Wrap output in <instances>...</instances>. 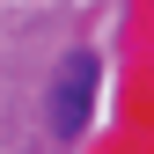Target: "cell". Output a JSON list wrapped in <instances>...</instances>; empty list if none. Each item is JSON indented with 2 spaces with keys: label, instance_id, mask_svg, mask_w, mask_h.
Segmentation results:
<instances>
[{
  "label": "cell",
  "instance_id": "1",
  "mask_svg": "<svg viewBox=\"0 0 154 154\" xmlns=\"http://www.w3.org/2000/svg\"><path fill=\"white\" fill-rule=\"evenodd\" d=\"M88 110H95V51H66L59 73H51V132L81 140Z\"/></svg>",
  "mask_w": 154,
  "mask_h": 154
}]
</instances>
